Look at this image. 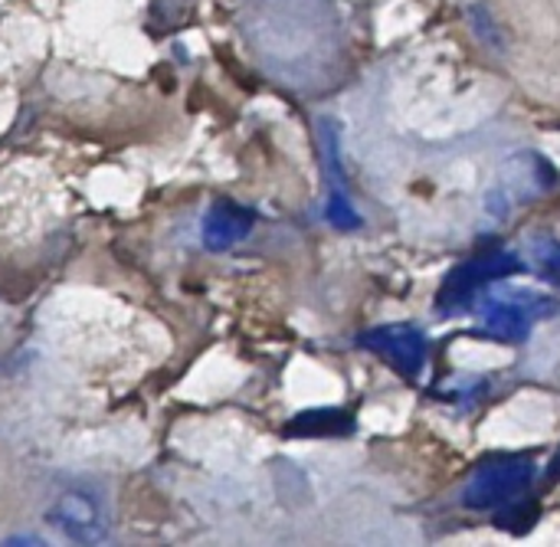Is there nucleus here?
<instances>
[{"mask_svg":"<svg viewBox=\"0 0 560 547\" xmlns=\"http://www.w3.org/2000/svg\"><path fill=\"white\" fill-rule=\"evenodd\" d=\"M535 482V463L522 453H502V456H489L482 459L466 489H463V502L469 509H502L515 499H522Z\"/></svg>","mask_w":560,"mask_h":547,"instance_id":"obj_1","label":"nucleus"},{"mask_svg":"<svg viewBox=\"0 0 560 547\" xmlns=\"http://www.w3.org/2000/svg\"><path fill=\"white\" fill-rule=\"evenodd\" d=\"M560 305L548 295H535L525 289L512 292H489L482 302V335L495 341H525L532 335V325L555 315Z\"/></svg>","mask_w":560,"mask_h":547,"instance_id":"obj_2","label":"nucleus"},{"mask_svg":"<svg viewBox=\"0 0 560 547\" xmlns=\"http://www.w3.org/2000/svg\"><path fill=\"white\" fill-rule=\"evenodd\" d=\"M522 269V263H518V256H512V253H505V249H489V253H479L476 259H469V263H463V266H456L450 276H446V282H443V289H440V299H436V305L443 309V312H456V309H466L489 282H499V279H505V276H512V272H518Z\"/></svg>","mask_w":560,"mask_h":547,"instance_id":"obj_3","label":"nucleus"},{"mask_svg":"<svg viewBox=\"0 0 560 547\" xmlns=\"http://www.w3.org/2000/svg\"><path fill=\"white\" fill-rule=\"evenodd\" d=\"M361 348H368L371 354L384 358L397 374L404 377H417L427 368V338L420 328L413 325H381L361 335Z\"/></svg>","mask_w":560,"mask_h":547,"instance_id":"obj_4","label":"nucleus"},{"mask_svg":"<svg viewBox=\"0 0 560 547\" xmlns=\"http://www.w3.org/2000/svg\"><path fill=\"white\" fill-rule=\"evenodd\" d=\"M49 522L66 538H72L79 545H95L108 535L102 502H98V496H92L85 489H72V492L59 496L56 505L49 509Z\"/></svg>","mask_w":560,"mask_h":547,"instance_id":"obj_5","label":"nucleus"},{"mask_svg":"<svg viewBox=\"0 0 560 547\" xmlns=\"http://www.w3.org/2000/svg\"><path fill=\"white\" fill-rule=\"evenodd\" d=\"M253 223H256V217L249 207H243L236 200H217L203 217V243H207V249L223 253V249L236 246L240 240H246Z\"/></svg>","mask_w":560,"mask_h":547,"instance_id":"obj_6","label":"nucleus"},{"mask_svg":"<svg viewBox=\"0 0 560 547\" xmlns=\"http://www.w3.org/2000/svg\"><path fill=\"white\" fill-rule=\"evenodd\" d=\"M354 430V417L341 414V410H315V414H302L292 420L289 433L292 437H341Z\"/></svg>","mask_w":560,"mask_h":547,"instance_id":"obj_7","label":"nucleus"},{"mask_svg":"<svg viewBox=\"0 0 560 547\" xmlns=\"http://www.w3.org/2000/svg\"><path fill=\"white\" fill-rule=\"evenodd\" d=\"M535 256H538V263H541V272L560 286V243L555 240H545V243H538L535 246Z\"/></svg>","mask_w":560,"mask_h":547,"instance_id":"obj_8","label":"nucleus"},{"mask_svg":"<svg viewBox=\"0 0 560 547\" xmlns=\"http://www.w3.org/2000/svg\"><path fill=\"white\" fill-rule=\"evenodd\" d=\"M7 545H43L39 538H33V535H20V538H10Z\"/></svg>","mask_w":560,"mask_h":547,"instance_id":"obj_9","label":"nucleus"},{"mask_svg":"<svg viewBox=\"0 0 560 547\" xmlns=\"http://www.w3.org/2000/svg\"><path fill=\"white\" fill-rule=\"evenodd\" d=\"M551 476H555V479H560V453H558V459H555V466H551Z\"/></svg>","mask_w":560,"mask_h":547,"instance_id":"obj_10","label":"nucleus"}]
</instances>
